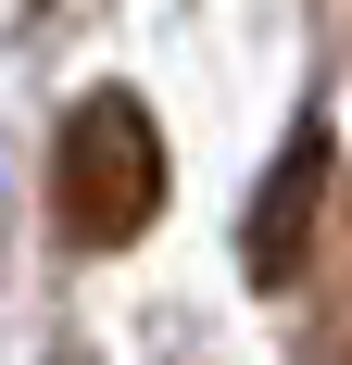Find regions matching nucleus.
<instances>
[{
    "mask_svg": "<svg viewBox=\"0 0 352 365\" xmlns=\"http://www.w3.org/2000/svg\"><path fill=\"white\" fill-rule=\"evenodd\" d=\"M51 202L88 252H126L151 215H164V126H151L139 88H88L51 139Z\"/></svg>",
    "mask_w": 352,
    "mask_h": 365,
    "instance_id": "obj_1",
    "label": "nucleus"
},
{
    "mask_svg": "<svg viewBox=\"0 0 352 365\" xmlns=\"http://www.w3.org/2000/svg\"><path fill=\"white\" fill-rule=\"evenodd\" d=\"M315 177H327V139L302 126V139L277 151V177H264V202H252V240H239V264L277 290L289 264H302V227H315Z\"/></svg>",
    "mask_w": 352,
    "mask_h": 365,
    "instance_id": "obj_2",
    "label": "nucleus"
}]
</instances>
